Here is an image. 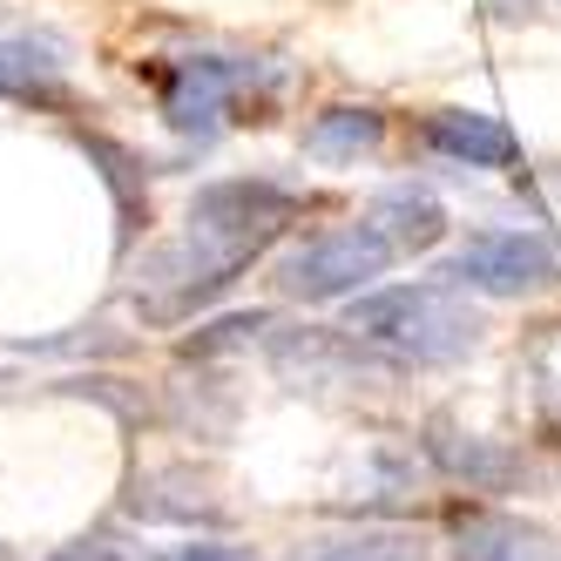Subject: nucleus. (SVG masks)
Returning a JSON list of instances; mask_svg holds the SVG:
<instances>
[{"mask_svg": "<svg viewBox=\"0 0 561 561\" xmlns=\"http://www.w3.org/2000/svg\"><path fill=\"white\" fill-rule=\"evenodd\" d=\"M291 217H298V196L285 183H264V176H237V183L196 190L183 230L170 244H156L142 257V271H136L142 318L176 325V318H190L196 305H210Z\"/></svg>", "mask_w": 561, "mask_h": 561, "instance_id": "obj_1", "label": "nucleus"}, {"mask_svg": "<svg viewBox=\"0 0 561 561\" xmlns=\"http://www.w3.org/2000/svg\"><path fill=\"white\" fill-rule=\"evenodd\" d=\"M345 332H358L366 345H386L413 366H454L480 345V311L460 298V285H392L373 291L345 311Z\"/></svg>", "mask_w": 561, "mask_h": 561, "instance_id": "obj_2", "label": "nucleus"}, {"mask_svg": "<svg viewBox=\"0 0 561 561\" xmlns=\"http://www.w3.org/2000/svg\"><path fill=\"white\" fill-rule=\"evenodd\" d=\"M392 264V237L366 217V224H332L305 237V244L277 264V291H291L305 305H325V298H345L358 291L366 277H379Z\"/></svg>", "mask_w": 561, "mask_h": 561, "instance_id": "obj_3", "label": "nucleus"}, {"mask_svg": "<svg viewBox=\"0 0 561 561\" xmlns=\"http://www.w3.org/2000/svg\"><path fill=\"white\" fill-rule=\"evenodd\" d=\"M439 277L460 291H488V298H528L541 285H554L561 277V257L541 230H467V244L439 264Z\"/></svg>", "mask_w": 561, "mask_h": 561, "instance_id": "obj_4", "label": "nucleus"}, {"mask_svg": "<svg viewBox=\"0 0 561 561\" xmlns=\"http://www.w3.org/2000/svg\"><path fill=\"white\" fill-rule=\"evenodd\" d=\"M271 366L298 392L305 386L311 392H325V386H392V366L373 358L358 332H285V339H271Z\"/></svg>", "mask_w": 561, "mask_h": 561, "instance_id": "obj_5", "label": "nucleus"}, {"mask_svg": "<svg viewBox=\"0 0 561 561\" xmlns=\"http://www.w3.org/2000/svg\"><path fill=\"white\" fill-rule=\"evenodd\" d=\"M156 89H163L170 129H183V136H210L217 115L251 89V68H244V61H224V55H196V61L163 68V75H156Z\"/></svg>", "mask_w": 561, "mask_h": 561, "instance_id": "obj_6", "label": "nucleus"}, {"mask_svg": "<svg viewBox=\"0 0 561 561\" xmlns=\"http://www.w3.org/2000/svg\"><path fill=\"white\" fill-rule=\"evenodd\" d=\"M426 454H433V467L447 473V480H460L467 494H507V488L528 480V460H520L507 439L460 433L454 420H433L426 426Z\"/></svg>", "mask_w": 561, "mask_h": 561, "instance_id": "obj_7", "label": "nucleus"}, {"mask_svg": "<svg viewBox=\"0 0 561 561\" xmlns=\"http://www.w3.org/2000/svg\"><path fill=\"white\" fill-rule=\"evenodd\" d=\"M454 561H561V554L541 520H520L501 507H467L454 514Z\"/></svg>", "mask_w": 561, "mask_h": 561, "instance_id": "obj_8", "label": "nucleus"}, {"mask_svg": "<svg viewBox=\"0 0 561 561\" xmlns=\"http://www.w3.org/2000/svg\"><path fill=\"white\" fill-rule=\"evenodd\" d=\"M426 142L447 156V163H467V170H507L520 142L501 115H480V108H439L426 115Z\"/></svg>", "mask_w": 561, "mask_h": 561, "instance_id": "obj_9", "label": "nucleus"}, {"mask_svg": "<svg viewBox=\"0 0 561 561\" xmlns=\"http://www.w3.org/2000/svg\"><path fill=\"white\" fill-rule=\"evenodd\" d=\"M373 224L392 237V251H433L439 237H447V210H439V196L399 183V190H379L373 196Z\"/></svg>", "mask_w": 561, "mask_h": 561, "instance_id": "obj_10", "label": "nucleus"}, {"mask_svg": "<svg viewBox=\"0 0 561 561\" xmlns=\"http://www.w3.org/2000/svg\"><path fill=\"white\" fill-rule=\"evenodd\" d=\"M379 136H386V115L379 108H325L305 129V156H318V163H358Z\"/></svg>", "mask_w": 561, "mask_h": 561, "instance_id": "obj_11", "label": "nucleus"}, {"mask_svg": "<svg viewBox=\"0 0 561 561\" xmlns=\"http://www.w3.org/2000/svg\"><path fill=\"white\" fill-rule=\"evenodd\" d=\"M520 373H528L535 420H541L548 433H561V318L528 339V358H520Z\"/></svg>", "mask_w": 561, "mask_h": 561, "instance_id": "obj_12", "label": "nucleus"}, {"mask_svg": "<svg viewBox=\"0 0 561 561\" xmlns=\"http://www.w3.org/2000/svg\"><path fill=\"white\" fill-rule=\"evenodd\" d=\"M61 75L55 42H0V95H34Z\"/></svg>", "mask_w": 561, "mask_h": 561, "instance_id": "obj_13", "label": "nucleus"}, {"mask_svg": "<svg viewBox=\"0 0 561 561\" xmlns=\"http://www.w3.org/2000/svg\"><path fill=\"white\" fill-rule=\"evenodd\" d=\"M291 561H420V548L399 535H345V541H311Z\"/></svg>", "mask_w": 561, "mask_h": 561, "instance_id": "obj_14", "label": "nucleus"}, {"mask_svg": "<svg viewBox=\"0 0 561 561\" xmlns=\"http://www.w3.org/2000/svg\"><path fill=\"white\" fill-rule=\"evenodd\" d=\"M55 561H163V554L142 548V541H75V548H61Z\"/></svg>", "mask_w": 561, "mask_h": 561, "instance_id": "obj_15", "label": "nucleus"}, {"mask_svg": "<svg viewBox=\"0 0 561 561\" xmlns=\"http://www.w3.org/2000/svg\"><path fill=\"white\" fill-rule=\"evenodd\" d=\"M163 561H257L251 548H230V541H183V548H170Z\"/></svg>", "mask_w": 561, "mask_h": 561, "instance_id": "obj_16", "label": "nucleus"}]
</instances>
